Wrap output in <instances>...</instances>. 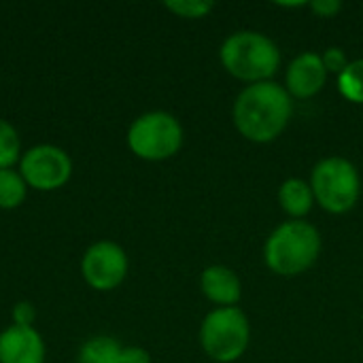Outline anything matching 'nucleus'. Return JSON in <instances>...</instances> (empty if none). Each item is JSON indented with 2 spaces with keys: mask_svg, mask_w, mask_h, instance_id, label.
<instances>
[{
  "mask_svg": "<svg viewBox=\"0 0 363 363\" xmlns=\"http://www.w3.org/2000/svg\"><path fill=\"white\" fill-rule=\"evenodd\" d=\"M315 204L330 215H345L355 208L362 196V177L353 162L340 155L323 157L311 172Z\"/></svg>",
  "mask_w": 363,
  "mask_h": 363,
  "instance_id": "20e7f679",
  "label": "nucleus"
},
{
  "mask_svg": "<svg viewBox=\"0 0 363 363\" xmlns=\"http://www.w3.org/2000/svg\"><path fill=\"white\" fill-rule=\"evenodd\" d=\"M17 153H19L17 134L6 121L0 119V170L9 168L17 160Z\"/></svg>",
  "mask_w": 363,
  "mask_h": 363,
  "instance_id": "f3484780",
  "label": "nucleus"
},
{
  "mask_svg": "<svg viewBox=\"0 0 363 363\" xmlns=\"http://www.w3.org/2000/svg\"><path fill=\"white\" fill-rule=\"evenodd\" d=\"M321 60H323V66L325 70L332 74H340L347 66H349V57H347V51L342 47H328L323 53H321Z\"/></svg>",
  "mask_w": 363,
  "mask_h": 363,
  "instance_id": "a211bd4d",
  "label": "nucleus"
},
{
  "mask_svg": "<svg viewBox=\"0 0 363 363\" xmlns=\"http://www.w3.org/2000/svg\"><path fill=\"white\" fill-rule=\"evenodd\" d=\"M328 70L323 66V60L315 51H304L291 60L285 72V89L291 98L308 100L317 96L325 83H328Z\"/></svg>",
  "mask_w": 363,
  "mask_h": 363,
  "instance_id": "1a4fd4ad",
  "label": "nucleus"
},
{
  "mask_svg": "<svg viewBox=\"0 0 363 363\" xmlns=\"http://www.w3.org/2000/svg\"><path fill=\"white\" fill-rule=\"evenodd\" d=\"M128 272V257L115 242H98L83 257V277L96 289L117 287Z\"/></svg>",
  "mask_w": 363,
  "mask_h": 363,
  "instance_id": "6e6552de",
  "label": "nucleus"
},
{
  "mask_svg": "<svg viewBox=\"0 0 363 363\" xmlns=\"http://www.w3.org/2000/svg\"><path fill=\"white\" fill-rule=\"evenodd\" d=\"M166 9L185 19H202L215 9V4L208 0H170L166 2Z\"/></svg>",
  "mask_w": 363,
  "mask_h": 363,
  "instance_id": "dca6fc26",
  "label": "nucleus"
},
{
  "mask_svg": "<svg viewBox=\"0 0 363 363\" xmlns=\"http://www.w3.org/2000/svg\"><path fill=\"white\" fill-rule=\"evenodd\" d=\"M45 345L30 325H13L0 334V363H43Z\"/></svg>",
  "mask_w": 363,
  "mask_h": 363,
  "instance_id": "9d476101",
  "label": "nucleus"
},
{
  "mask_svg": "<svg viewBox=\"0 0 363 363\" xmlns=\"http://www.w3.org/2000/svg\"><path fill=\"white\" fill-rule=\"evenodd\" d=\"M128 145L143 160H168L179 153L183 145V128L174 115L153 111L132 123L128 132Z\"/></svg>",
  "mask_w": 363,
  "mask_h": 363,
  "instance_id": "423d86ee",
  "label": "nucleus"
},
{
  "mask_svg": "<svg viewBox=\"0 0 363 363\" xmlns=\"http://www.w3.org/2000/svg\"><path fill=\"white\" fill-rule=\"evenodd\" d=\"M23 196H26L23 179L9 168L0 170V206L15 208L17 204H21Z\"/></svg>",
  "mask_w": 363,
  "mask_h": 363,
  "instance_id": "2eb2a0df",
  "label": "nucleus"
},
{
  "mask_svg": "<svg viewBox=\"0 0 363 363\" xmlns=\"http://www.w3.org/2000/svg\"><path fill=\"white\" fill-rule=\"evenodd\" d=\"M121 363H151V357L140 347H128L121 353Z\"/></svg>",
  "mask_w": 363,
  "mask_h": 363,
  "instance_id": "aec40b11",
  "label": "nucleus"
},
{
  "mask_svg": "<svg viewBox=\"0 0 363 363\" xmlns=\"http://www.w3.org/2000/svg\"><path fill=\"white\" fill-rule=\"evenodd\" d=\"M338 91L345 100L363 104V57L349 62V66L338 74Z\"/></svg>",
  "mask_w": 363,
  "mask_h": 363,
  "instance_id": "4468645a",
  "label": "nucleus"
},
{
  "mask_svg": "<svg viewBox=\"0 0 363 363\" xmlns=\"http://www.w3.org/2000/svg\"><path fill=\"white\" fill-rule=\"evenodd\" d=\"M121 353L123 349L117 340L100 336L83 345L79 363H121Z\"/></svg>",
  "mask_w": 363,
  "mask_h": 363,
  "instance_id": "ddd939ff",
  "label": "nucleus"
},
{
  "mask_svg": "<svg viewBox=\"0 0 363 363\" xmlns=\"http://www.w3.org/2000/svg\"><path fill=\"white\" fill-rule=\"evenodd\" d=\"M219 60L228 74L253 85L272 81L281 66V49L257 30H238L221 43Z\"/></svg>",
  "mask_w": 363,
  "mask_h": 363,
  "instance_id": "7ed1b4c3",
  "label": "nucleus"
},
{
  "mask_svg": "<svg viewBox=\"0 0 363 363\" xmlns=\"http://www.w3.org/2000/svg\"><path fill=\"white\" fill-rule=\"evenodd\" d=\"M321 255V234L304 219H289L277 225L264 245V262L279 277L308 272Z\"/></svg>",
  "mask_w": 363,
  "mask_h": 363,
  "instance_id": "f03ea898",
  "label": "nucleus"
},
{
  "mask_svg": "<svg viewBox=\"0 0 363 363\" xmlns=\"http://www.w3.org/2000/svg\"><path fill=\"white\" fill-rule=\"evenodd\" d=\"M200 287L202 294L217 304V308H228V306H236L242 298V283L240 277L228 268V266H208L202 272L200 279Z\"/></svg>",
  "mask_w": 363,
  "mask_h": 363,
  "instance_id": "9b49d317",
  "label": "nucleus"
},
{
  "mask_svg": "<svg viewBox=\"0 0 363 363\" xmlns=\"http://www.w3.org/2000/svg\"><path fill=\"white\" fill-rule=\"evenodd\" d=\"M279 204L291 219H304L315 206L311 183L296 177L283 181V185L279 187Z\"/></svg>",
  "mask_w": 363,
  "mask_h": 363,
  "instance_id": "f8f14e48",
  "label": "nucleus"
},
{
  "mask_svg": "<svg viewBox=\"0 0 363 363\" xmlns=\"http://www.w3.org/2000/svg\"><path fill=\"white\" fill-rule=\"evenodd\" d=\"M21 174L36 189H55L68 181L70 160L62 149L51 145H40L23 155Z\"/></svg>",
  "mask_w": 363,
  "mask_h": 363,
  "instance_id": "0eeeda50",
  "label": "nucleus"
},
{
  "mask_svg": "<svg viewBox=\"0 0 363 363\" xmlns=\"http://www.w3.org/2000/svg\"><path fill=\"white\" fill-rule=\"evenodd\" d=\"M294 117V98L277 81L245 85L234 100L232 119L245 140L268 145L277 140Z\"/></svg>",
  "mask_w": 363,
  "mask_h": 363,
  "instance_id": "f257e3e1",
  "label": "nucleus"
},
{
  "mask_svg": "<svg viewBox=\"0 0 363 363\" xmlns=\"http://www.w3.org/2000/svg\"><path fill=\"white\" fill-rule=\"evenodd\" d=\"M251 342V323L242 308L228 306L211 311L200 325L204 353L219 363L238 362Z\"/></svg>",
  "mask_w": 363,
  "mask_h": 363,
  "instance_id": "39448f33",
  "label": "nucleus"
},
{
  "mask_svg": "<svg viewBox=\"0 0 363 363\" xmlns=\"http://www.w3.org/2000/svg\"><path fill=\"white\" fill-rule=\"evenodd\" d=\"M32 317H34V313H32V308L28 304H19L15 308V321H17V325H28V321Z\"/></svg>",
  "mask_w": 363,
  "mask_h": 363,
  "instance_id": "412c9836",
  "label": "nucleus"
},
{
  "mask_svg": "<svg viewBox=\"0 0 363 363\" xmlns=\"http://www.w3.org/2000/svg\"><path fill=\"white\" fill-rule=\"evenodd\" d=\"M308 6L321 19H332V17H336L342 11V2L340 0H315Z\"/></svg>",
  "mask_w": 363,
  "mask_h": 363,
  "instance_id": "6ab92c4d",
  "label": "nucleus"
}]
</instances>
